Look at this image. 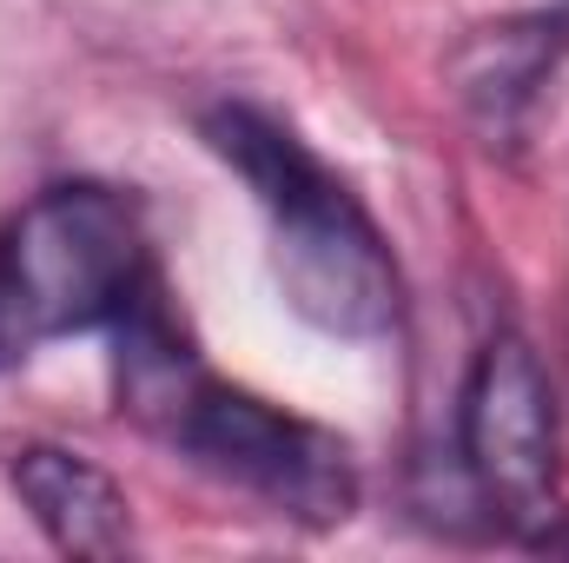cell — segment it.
Instances as JSON below:
<instances>
[{
	"instance_id": "1",
	"label": "cell",
	"mask_w": 569,
	"mask_h": 563,
	"mask_svg": "<svg viewBox=\"0 0 569 563\" xmlns=\"http://www.w3.org/2000/svg\"><path fill=\"white\" fill-rule=\"evenodd\" d=\"M113 338H120V405L146 431H159L186 464H199L226 491H246L252 504H266L272 517H291V524L351 517L358 477H351L345 444L239 385H219L179 345L159 292L127 325H113Z\"/></svg>"
},
{
	"instance_id": "6",
	"label": "cell",
	"mask_w": 569,
	"mask_h": 563,
	"mask_svg": "<svg viewBox=\"0 0 569 563\" xmlns=\"http://www.w3.org/2000/svg\"><path fill=\"white\" fill-rule=\"evenodd\" d=\"M7 484L53 551H67V557H127L133 551V504L93 457H80L67 444H20L7 457Z\"/></svg>"
},
{
	"instance_id": "5",
	"label": "cell",
	"mask_w": 569,
	"mask_h": 563,
	"mask_svg": "<svg viewBox=\"0 0 569 563\" xmlns=\"http://www.w3.org/2000/svg\"><path fill=\"white\" fill-rule=\"evenodd\" d=\"M569 60V0L477 27L457 53H450V87L463 100V113L477 120V134L490 146H517L530 127V107L543 93V80Z\"/></svg>"
},
{
	"instance_id": "7",
	"label": "cell",
	"mask_w": 569,
	"mask_h": 563,
	"mask_svg": "<svg viewBox=\"0 0 569 563\" xmlns=\"http://www.w3.org/2000/svg\"><path fill=\"white\" fill-rule=\"evenodd\" d=\"M530 544H537V551H563V557H569V517L537 524V531H530Z\"/></svg>"
},
{
	"instance_id": "2",
	"label": "cell",
	"mask_w": 569,
	"mask_h": 563,
	"mask_svg": "<svg viewBox=\"0 0 569 563\" xmlns=\"http://www.w3.org/2000/svg\"><path fill=\"white\" fill-rule=\"evenodd\" d=\"M212 152L252 186L266 233H272V273H279L284 305L318 325L325 338H391L405 312V279L398 259L378 233V219L351 199V186L305 152L298 134L252 107H226L206 120Z\"/></svg>"
},
{
	"instance_id": "3",
	"label": "cell",
	"mask_w": 569,
	"mask_h": 563,
	"mask_svg": "<svg viewBox=\"0 0 569 563\" xmlns=\"http://www.w3.org/2000/svg\"><path fill=\"white\" fill-rule=\"evenodd\" d=\"M159 292L140 206L120 186L67 179L0 226V372L33 352L113 332Z\"/></svg>"
},
{
	"instance_id": "4",
	"label": "cell",
	"mask_w": 569,
	"mask_h": 563,
	"mask_svg": "<svg viewBox=\"0 0 569 563\" xmlns=\"http://www.w3.org/2000/svg\"><path fill=\"white\" fill-rule=\"evenodd\" d=\"M557 398L530 338L497 332L477 345L457 392V464L470 497L503 531H537L557 517Z\"/></svg>"
}]
</instances>
